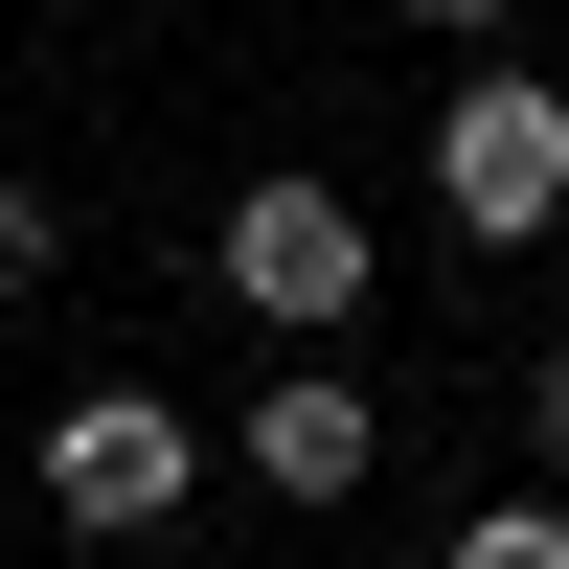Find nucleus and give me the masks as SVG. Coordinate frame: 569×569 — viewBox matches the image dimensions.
<instances>
[{"instance_id":"1","label":"nucleus","mask_w":569,"mask_h":569,"mask_svg":"<svg viewBox=\"0 0 569 569\" xmlns=\"http://www.w3.org/2000/svg\"><path fill=\"white\" fill-rule=\"evenodd\" d=\"M433 206H456V251H547V228H569V91L547 69H456Z\"/></svg>"},{"instance_id":"2","label":"nucleus","mask_w":569,"mask_h":569,"mask_svg":"<svg viewBox=\"0 0 569 569\" xmlns=\"http://www.w3.org/2000/svg\"><path fill=\"white\" fill-rule=\"evenodd\" d=\"M206 273H228V297L273 319V342H342V319H365V273H388V251H365V206H342V182H297V160H273V182H228Z\"/></svg>"},{"instance_id":"3","label":"nucleus","mask_w":569,"mask_h":569,"mask_svg":"<svg viewBox=\"0 0 569 569\" xmlns=\"http://www.w3.org/2000/svg\"><path fill=\"white\" fill-rule=\"evenodd\" d=\"M182 479H206V433H182L160 388H69V410H46V525H69V547L182 525Z\"/></svg>"},{"instance_id":"4","label":"nucleus","mask_w":569,"mask_h":569,"mask_svg":"<svg viewBox=\"0 0 569 569\" xmlns=\"http://www.w3.org/2000/svg\"><path fill=\"white\" fill-rule=\"evenodd\" d=\"M228 456H251V479L319 525V501H365V479H388V388H365V365H273V388L228 410Z\"/></svg>"},{"instance_id":"5","label":"nucleus","mask_w":569,"mask_h":569,"mask_svg":"<svg viewBox=\"0 0 569 569\" xmlns=\"http://www.w3.org/2000/svg\"><path fill=\"white\" fill-rule=\"evenodd\" d=\"M456 569H569V479H525V501H479V525H456Z\"/></svg>"},{"instance_id":"6","label":"nucleus","mask_w":569,"mask_h":569,"mask_svg":"<svg viewBox=\"0 0 569 569\" xmlns=\"http://www.w3.org/2000/svg\"><path fill=\"white\" fill-rule=\"evenodd\" d=\"M46 251H69V228H46V182L0 160V297H46Z\"/></svg>"},{"instance_id":"7","label":"nucleus","mask_w":569,"mask_h":569,"mask_svg":"<svg viewBox=\"0 0 569 569\" xmlns=\"http://www.w3.org/2000/svg\"><path fill=\"white\" fill-rule=\"evenodd\" d=\"M525 456H547V479H569V342L525 365Z\"/></svg>"},{"instance_id":"8","label":"nucleus","mask_w":569,"mask_h":569,"mask_svg":"<svg viewBox=\"0 0 569 569\" xmlns=\"http://www.w3.org/2000/svg\"><path fill=\"white\" fill-rule=\"evenodd\" d=\"M410 23H433V46H479V23H501V0H410Z\"/></svg>"}]
</instances>
